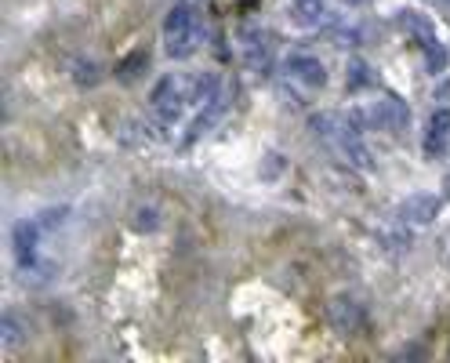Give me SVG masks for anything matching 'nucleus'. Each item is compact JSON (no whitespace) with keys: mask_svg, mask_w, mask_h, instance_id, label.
<instances>
[{"mask_svg":"<svg viewBox=\"0 0 450 363\" xmlns=\"http://www.w3.org/2000/svg\"><path fill=\"white\" fill-rule=\"evenodd\" d=\"M399 29L411 33L418 44H425L428 37H436V33H432V22H428L425 15H418V11H403V15H399Z\"/></svg>","mask_w":450,"mask_h":363,"instance_id":"12","label":"nucleus"},{"mask_svg":"<svg viewBox=\"0 0 450 363\" xmlns=\"http://www.w3.org/2000/svg\"><path fill=\"white\" fill-rule=\"evenodd\" d=\"M371 120L381 127V131H392V135H403L406 127H411V110H406V102L399 95H385L378 105H374V113Z\"/></svg>","mask_w":450,"mask_h":363,"instance_id":"7","label":"nucleus"},{"mask_svg":"<svg viewBox=\"0 0 450 363\" xmlns=\"http://www.w3.org/2000/svg\"><path fill=\"white\" fill-rule=\"evenodd\" d=\"M0 334H4V349H18V345L26 341L22 316H15L11 309H4V316H0Z\"/></svg>","mask_w":450,"mask_h":363,"instance_id":"11","label":"nucleus"},{"mask_svg":"<svg viewBox=\"0 0 450 363\" xmlns=\"http://www.w3.org/2000/svg\"><path fill=\"white\" fill-rule=\"evenodd\" d=\"M374 84V73L363 58H352L349 62V91H359V88H371Z\"/></svg>","mask_w":450,"mask_h":363,"instance_id":"17","label":"nucleus"},{"mask_svg":"<svg viewBox=\"0 0 450 363\" xmlns=\"http://www.w3.org/2000/svg\"><path fill=\"white\" fill-rule=\"evenodd\" d=\"M421 51H425V66H428V73H443V66H446V51H443V44H439V37H428L425 44H418Z\"/></svg>","mask_w":450,"mask_h":363,"instance_id":"16","label":"nucleus"},{"mask_svg":"<svg viewBox=\"0 0 450 363\" xmlns=\"http://www.w3.org/2000/svg\"><path fill=\"white\" fill-rule=\"evenodd\" d=\"M222 113H225V95L218 91V95H211V98L200 105V117L189 124V135H185V142H197V138L207 131L211 124H218V120H222Z\"/></svg>","mask_w":450,"mask_h":363,"instance_id":"9","label":"nucleus"},{"mask_svg":"<svg viewBox=\"0 0 450 363\" xmlns=\"http://www.w3.org/2000/svg\"><path fill=\"white\" fill-rule=\"evenodd\" d=\"M443 189H446V197H450V178H446V185H443Z\"/></svg>","mask_w":450,"mask_h":363,"instance_id":"21","label":"nucleus"},{"mask_svg":"<svg viewBox=\"0 0 450 363\" xmlns=\"http://www.w3.org/2000/svg\"><path fill=\"white\" fill-rule=\"evenodd\" d=\"M204 44V15L197 4H175L164 18V51L167 58H189Z\"/></svg>","mask_w":450,"mask_h":363,"instance_id":"1","label":"nucleus"},{"mask_svg":"<svg viewBox=\"0 0 450 363\" xmlns=\"http://www.w3.org/2000/svg\"><path fill=\"white\" fill-rule=\"evenodd\" d=\"M145 70H149V51H145V48H138L135 55H127V58L120 62V66H117V80H120V84H135Z\"/></svg>","mask_w":450,"mask_h":363,"instance_id":"10","label":"nucleus"},{"mask_svg":"<svg viewBox=\"0 0 450 363\" xmlns=\"http://www.w3.org/2000/svg\"><path fill=\"white\" fill-rule=\"evenodd\" d=\"M436 215H439V200H436L432 193H414V197H406V200L399 204V211H396V218L406 222L411 229H428V225L436 222Z\"/></svg>","mask_w":450,"mask_h":363,"instance_id":"5","label":"nucleus"},{"mask_svg":"<svg viewBox=\"0 0 450 363\" xmlns=\"http://www.w3.org/2000/svg\"><path fill=\"white\" fill-rule=\"evenodd\" d=\"M44 225H40L37 218H26V222H18L11 229V247H15V262L22 265V262H33L37 254H40V244H44Z\"/></svg>","mask_w":450,"mask_h":363,"instance_id":"6","label":"nucleus"},{"mask_svg":"<svg viewBox=\"0 0 450 363\" xmlns=\"http://www.w3.org/2000/svg\"><path fill=\"white\" fill-rule=\"evenodd\" d=\"M178 4H200V0H178Z\"/></svg>","mask_w":450,"mask_h":363,"instance_id":"19","label":"nucleus"},{"mask_svg":"<svg viewBox=\"0 0 450 363\" xmlns=\"http://www.w3.org/2000/svg\"><path fill=\"white\" fill-rule=\"evenodd\" d=\"M70 77H73V84H80V88H95V84L102 80V73H98V66L91 58H73Z\"/></svg>","mask_w":450,"mask_h":363,"instance_id":"15","label":"nucleus"},{"mask_svg":"<svg viewBox=\"0 0 450 363\" xmlns=\"http://www.w3.org/2000/svg\"><path fill=\"white\" fill-rule=\"evenodd\" d=\"M327 319H331V327L338 334L352 338V334L363 331V324H367V309H363L356 298H349V294H334L327 302Z\"/></svg>","mask_w":450,"mask_h":363,"instance_id":"4","label":"nucleus"},{"mask_svg":"<svg viewBox=\"0 0 450 363\" xmlns=\"http://www.w3.org/2000/svg\"><path fill=\"white\" fill-rule=\"evenodd\" d=\"M349 4H367V0H349Z\"/></svg>","mask_w":450,"mask_h":363,"instance_id":"20","label":"nucleus"},{"mask_svg":"<svg viewBox=\"0 0 450 363\" xmlns=\"http://www.w3.org/2000/svg\"><path fill=\"white\" fill-rule=\"evenodd\" d=\"M446 142H450V110L446 105H439V110L428 117L425 124V138H421V153L428 160H439L446 153Z\"/></svg>","mask_w":450,"mask_h":363,"instance_id":"8","label":"nucleus"},{"mask_svg":"<svg viewBox=\"0 0 450 363\" xmlns=\"http://www.w3.org/2000/svg\"><path fill=\"white\" fill-rule=\"evenodd\" d=\"M127 225H131L135 232H157L160 229V207H153V204L135 207L131 218H127Z\"/></svg>","mask_w":450,"mask_h":363,"instance_id":"14","label":"nucleus"},{"mask_svg":"<svg viewBox=\"0 0 450 363\" xmlns=\"http://www.w3.org/2000/svg\"><path fill=\"white\" fill-rule=\"evenodd\" d=\"M327 84V70L324 62L309 51H291L284 62V91L291 98H309Z\"/></svg>","mask_w":450,"mask_h":363,"instance_id":"2","label":"nucleus"},{"mask_svg":"<svg viewBox=\"0 0 450 363\" xmlns=\"http://www.w3.org/2000/svg\"><path fill=\"white\" fill-rule=\"evenodd\" d=\"M327 15V0H294V18L302 26H319Z\"/></svg>","mask_w":450,"mask_h":363,"instance_id":"13","label":"nucleus"},{"mask_svg":"<svg viewBox=\"0 0 450 363\" xmlns=\"http://www.w3.org/2000/svg\"><path fill=\"white\" fill-rule=\"evenodd\" d=\"M240 55H244V66L251 73H269L272 70V55H276V44H272V33L262 29V26H251L244 29L240 37Z\"/></svg>","mask_w":450,"mask_h":363,"instance_id":"3","label":"nucleus"},{"mask_svg":"<svg viewBox=\"0 0 450 363\" xmlns=\"http://www.w3.org/2000/svg\"><path fill=\"white\" fill-rule=\"evenodd\" d=\"M265 160H269V164H265V171H262L265 178H272V175H280V171H284V157H280V153H276V157L269 153Z\"/></svg>","mask_w":450,"mask_h":363,"instance_id":"18","label":"nucleus"}]
</instances>
